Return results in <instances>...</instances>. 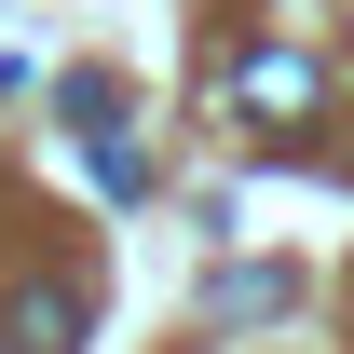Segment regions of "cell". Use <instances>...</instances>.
Segmentation results:
<instances>
[{"instance_id":"cell-1","label":"cell","mask_w":354,"mask_h":354,"mask_svg":"<svg viewBox=\"0 0 354 354\" xmlns=\"http://www.w3.org/2000/svg\"><path fill=\"white\" fill-rule=\"evenodd\" d=\"M0 341H14V354H82V286H55V272H41V286H14Z\"/></svg>"},{"instance_id":"cell-2","label":"cell","mask_w":354,"mask_h":354,"mask_svg":"<svg viewBox=\"0 0 354 354\" xmlns=\"http://www.w3.org/2000/svg\"><path fill=\"white\" fill-rule=\"evenodd\" d=\"M232 95H245L259 123H300V109H313V95H327V82H313L300 55H245V68H232Z\"/></svg>"},{"instance_id":"cell-3","label":"cell","mask_w":354,"mask_h":354,"mask_svg":"<svg viewBox=\"0 0 354 354\" xmlns=\"http://www.w3.org/2000/svg\"><path fill=\"white\" fill-rule=\"evenodd\" d=\"M259 313H286V272H218V327H259Z\"/></svg>"},{"instance_id":"cell-4","label":"cell","mask_w":354,"mask_h":354,"mask_svg":"<svg viewBox=\"0 0 354 354\" xmlns=\"http://www.w3.org/2000/svg\"><path fill=\"white\" fill-rule=\"evenodd\" d=\"M0 354H14V341H0Z\"/></svg>"}]
</instances>
